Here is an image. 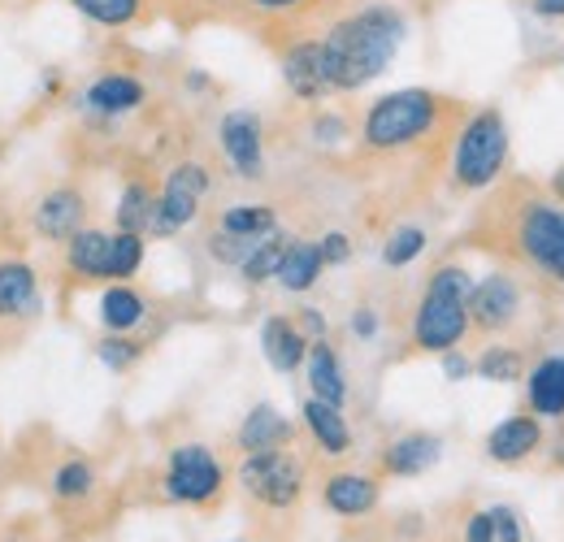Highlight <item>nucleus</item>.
<instances>
[{"label": "nucleus", "instance_id": "f257e3e1", "mask_svg": "<svg viewBox=\"0 0 564 542\" xmlns=\"http://www.w3.org/2000/svg\"><path fill=\"white\" fill-rule=\"evenodd\" d=\"M409 40V18L391 0H369L352 13L330 18L322 31V66L330 96L335 91H360L400 57Z\"/></svg>", "mask_w": 564, "mask_h": 542}, {"label": "nucleus", "instance_id": "f03ea898", "mask_svg": "<svg viewBox=\"0 0 564 542\" xmlns=\"http://www.w3.org/2000/svg\"><path fill=\"white\" fill-rule=\"evenodd\" d=\"M456 100L430 91V87H400V91H387L378 96L369 109H365V122H360V143L369 152H400V148H413L422 143L447 113H452Z\"/></svg>", "mask_w": 564, "mask_h": 542}, {"label": "nucleus", "instance_id": "7ed1b4c3", "mask_svg": "<svg viewBox=\"0 0 564 542\" xmlns=\"http://www.w3.org/2000/svg\"><path fill=\"white\" fill-rule=\"evenodd\" d=\"M508 165V122L499 109H478L465 118L452 143V183L460 192H487Z\"/></svg>", "mask_w": 564, "mask_h": 542}, {"label": "nucleus", "instance_id": "20e7f679", "mask_svg": "<svg viewBox=\"0 0 564 542\" xmlns=\"http://www.w3.org/2000/svg\"><path fill=\"white\" fill-rule=\"evenodd\" d=\"M512 243H517V257L530 270L564 282V208H556L543 196H525L517 204Z\"/></svg>", "mask_w": 564, "mask_h": 542}, {"label": "nucleus", "instance_id": "39448f33", "mask_svg": "<svg viewBox=\"0 0 564 542\" xmlns=\"http://www.w3.org/2000/svg\"><path fill=\"white\" fill-rule=\"evenodd\" d=\"M209 196V170L196 165V161H183L165 174V187L152 204V217H148V235L165 239V235H178L183 226L196 221L200 200Z\"/></svg>", "mask_w": 564, "mask_h": 542}, {"label": "nucleus", "instance_id": "423d86ee", "mask_svg": "<svg viewBox=\"0 0 564 542\" xmlns=\"http://www.w3.org/2000/svg\"><path fill=\"white\" fill-rule=\"evenodd\" d=\"M239 486L261 499L265 508H291L304 495V465L279 447V452H252L239 465Z\"/></svg>", "mask_w": 564, "mask_h": 542}, {"label": "nucleus", "instance_id": "0eeeda50", "mask_svg": "<svg viewBox=\"0 0 564 542\" xmlns=\"http://www.w3.org/2000/svg\"><path fill=\"white\" fill-rule=\"evenodd\" d=\"M465 335H469V304L425 291L417 313H413V347L425 356H443V351L460 347Z\"/></svg>", "mask_w": 564, "mask_h": 542}, {"label": "nucleus", "instance_id": "6e6552de", "mask_svg": "<svg viewBox=\"0 0 564 542\" xmlns=\"http://www.w3.org/2000/svg\"><path fill=\"white\" fill-rule=\"evenodd\" d=\"M221 490V465L209 447L200 443H183L170 452V469H165V495L174 503H209Z\"/></svg>", "mask_w": 564, "mask_h": 542}, {"label": "nucleus", "instance_id": "1a4fd4ad", "mask_svg": "<svg viewBox=\"0 0 564 542\" xmlns=\"http://www.w3.org/2000/svg\"><path fill=\"white\" fill-rule=\"evenodd\" d=\"M521 304H525V291L512 273H487L482 282H474V295H469V330H482V335L512 330L521 317Z\"/></svg>", "mask_w": 564, "mask_h": 542}, {"label": "nucleus", "instance_id": "9d476101", "mask_svg": "<svg viewBox=\"0 0 564 542\" xmlns=\"http://www.w3.org/2000/svg\"><path fill=\"white\" fill-rule=\"evenodd\" d=\"M217 139H221L226 165L243 183H257L265 174V127H261L257 109H230L221 118V127H217Z\"/></svg>", "mask_w": 564, "mask_h": 542}, {"label": "nucleus", "instance_id": "9b49d317", "mask_svg": "<svg viewBox=\"0 0 564 542\" xmlns=\"http://www.w3.org/2000/svg\"><path fill=\"white\" fill-rule=\"evenodd\" d=\"M217 4H230V18L261 35L286 31L291 40L304 35V22L326 13V0H217Z\"/></svg>", "mask_w": 564, "mask_h": 542}, {"label": "nucleus", "instance_id": "f8f14e48", "mask_svg": "<svg viewBox=\"0 0 564 542\" xmlns=\"http://www.w3.org/2000/svg\"><path fill=\"white\" fill-rule=\"evenodd\" d=\"M279 66L282 83L295 100L313 105V100H326L330 96V83H326V66H322V35H295L279 48Z\"/></svg>", "mask_w": 564, "mask_h": 542}, {"label": "nucleus", "instance_id": "ddd939ff", "mask_svg": "<svg viewBox=\"0 0 564 542\" xmlns=\"http://www.w3.org/2000/svg\"><path fill=\"white\" fill-rule=\"evenodd\" d=\"M543 447V421L534 412H512L487 434V456L495 465H525Z\"/></svg>", "mask_w": 564, "mask_h": 542}, {"label": "nucleus", "instance_id": "4468645a", "mask_svg": "<svg viewBox=\"0 0 564 542\" xmlns=\"http://www.w3.org/2000/svg\"><path fill=\"white\" fill-rule=\"evenodd\" d=\"M143 100H148V87H143L135 74H100L87 91H83V105L100 118H122V113H135Z\"/></svg>", "mask_w": 564, "mask_h": 542}, {"label": "nucleus", "instance_id": "2eb2a0df", "mask_svg": "<svg viewBox=\"0 0 564 542\" xmlns=\"http://www.w3.org/2000/svg\"><path fill=\"white\" fill-rule=\"evenodd\" d=\"M525 404L539 421H564V356H543L525 373Z\"/></svg>", "mask_w": 564, "mask_h": 542}, {"label": "nucleus", "instance_id": "dca6fc26", "mask_svg": "<svg viewBox=\"0 0 564 542\" xmlns=\"http://www.w3.org/2000/svg\"><path fill=\"white\" fill-rule=\"evenodd\" d=\"M291 438H295V425L274 404H257L243 416L239 434H235V443H239L243 456H252V452H279Z\"/></svg>", "mask_w": 564, "mask_h": 542}, {"label": "nucleus", "instance_id": "f3484780", "mask_svg": "<svg viewBox=\"0 0 564 542\" xmlns=\"http://www.w3.org/2000/svg\"><path fill=\"white\" fill-rule=\"evenodd\" d=\"M438 456H443V438L413 430V434H400V438L382 452V469L391 477H422L425 469L438 465Z\"/></svg>", "mask_w": 564, "mask_h": 542}, {"label": "nucleus", "instance_id": "a211bd4d", "mask_svg": "<svg viewBox=\"0 0 564 542\" xmlns=\"http://www.w3.org/2000/svg\"><path fill=\"white\" fill-rule=\"evenodd\" d=\"M304 373H308V391L326 404H348V378H344V365H339V351L330 347V339H313L308 343V360H304Z\"/></svg>", "mask_w": 564, "mask_h": 542}, {"label": "nucleus", "instance_id": "6ab92c4d", "mask_svg": "<svg viewBox=\"0 0 564 542\" xmlns=\"http://www.w3.org/2000/svg\"><path fill=\"white\" fill-rule=\"evenodd\" d=\"M261 351H265V360H270V369H279V373H295L304 360H308V339H304V330L291 322V317H265V326H261Z\"/></svg>", "mask_w": 564, "mask_h": 542}, {"label": "nucleus", "instance_id": "aec40b11", "mask_svg": "<svg viewBox=\"0 0 564 542\" xmlns=\"http://www.w3.org/2000/svg\"><path fill=\"white\" fill-rule=\"evenodd\" d=\"M300 416H304V430L313 434V443H317L326 456H348V452H352V430H348L344 408L339 404H326V400L308 395Z\"/></svg>", "mask_w": 564, "mask_h": 542}, {"label": "nucleus", "instance_id": "412c9836", "mask_svg": "<svg viewBox=\"0 0 564 542\" xmlns=\"http://www.w3.org/2000/svg\"><path fill=\"white\" fill-rule=\"evenodd\" d=\"M322 270H326V261H322L317 239H291V243H286V252H282L274 282H279L282 291H291V295H304V291H313V286H317Z\"/></svg>", "mask_w": 564, "mask_h": 542}, {"label": "nucleus", "instance_id": "4be33fe9", "mask_svg": "<svg viewBox=\"0 0 564 542\" xmlns=\"http://www.w3.org/2000/svg\"><path fill=\"white\" fill-rule=\"evenodd\" d=\"M322 499L335 517H365L378 508V481L365 474H335L326 477Z\"/></svg>", "mask_w": 564, "mask_h": 542}, {"label": "nucleus", "instance_id": "5701e85b", "mask_svg": "<svg viewBox=\"0 0 564 542\" xmlns=\"http://www.w3.org/2000/svg\"><path fill=\"white\" fill-rule=\"evenodd\" d=\"M83 213H87L83 196H78L74 187H57V192H48V196L40 200L35 226H40V235H48V239H70L74 230H83Z\"/></svg>", "mask_w": 564, "mask_h": 542}, {"label": "nucleus", "instance_id": "b1692460", "mask_svg": "<svg viewBox=\"0 0 564 542\" xmlns=\"http://www.w3.org/2000/svg\"><path fill=\"white\" fill-rule=\"evenodd\" d=\"M143 317H148V304H143V295L135 286L113 282V286L100 295V326H105L109 335H131Z\"/></svg>", "mask_w": 564, "mask_h": 542}, {"label": "nucleus", "instance_id": "393cba45", "mask_svg": "<svg viewBox=\"0 0 564 542\" xmlns=\"http://www.w3.org/2000/svg\"><path fill=\"white\" fill-rule=\"evenodd\" d=\"M66 265L83 282L105 278V270H109V235L105 230H87V226L74 230L70 239H66Z\"/></svg>", "mask_w": 564, "mask_h": 542}, {"label": "nucleus", "instance_id": "a878e982", "mask_svg": "<svg viewBox=\"0 0 564 542\" xmlns=\"http://www.w3.org/2000/svg\"><path fill=\"white\" fill-rule=\"evenodd\" d=\"M35 270L26 261H4L0 265V317H22L35 308Z\"/></svg>", "mask_w": 564, "mask_h": 542}, {"label": "nucleus", "instance_id": "bb28decb", "mask_svg": "<svg viewBox=\"0 0 564 542\" xmlns=\"http://www.w3.org/2000/svg\"><path fill=\"white\" fill-rule=\"evenodd\" d=\"M70 4L105 31H131L148 18V0H70Z\"/></svg>", "mask_w": 564, "mask_h": 542}, {"label": "nucleus", "instance_id": "cd10ccee", "mask_svg": "<svg viewBox=\"0 0 564 542\" xmlns=\"http://www.w3.org/2000/svg\"><path fill=\"white\" fill-rule=\"evenodd\" d=\"M474 373H478L482 382H495V387L525 382V356H521V347L495 343V347H487V351L474 360Z\"/></svg>", "mask_w": 564, "mask_h": 542}, {"label": "nucleus", "instance_id": "c85d7f7f", "mask_svg": "<svg viewBox=\"0 0 564 542\" xmlns=\"http://www.w3.org/2000/svg\"><path fill=\"white\" fill-rule=\"evenodd\" d=\"M221 230L243 235V239H265L279 230V213L270 204H230L221 213Z\"/></svg>", "mask_w": 564, "mask_h": 542}, {"label": "nucleus", "instance_id": "c756f323", "mask_svg": "<svg viewBox=\"0 0 564 542\" xmlns=\"http://www.w3.org/2000/svg\"><path fill=\"white\" fill-rule=\"evenodd\" d=\"M286 243H291V235H282V230L265 235V239H257V248H252V252H248V261L239 265L243 282H252V286L270 282V278L279 273V261H282V252H286Z\"/></svg>", "mask_w": 564, "mask_h": 542}, {"label": "nucleus", "instance_id": "7c9ffc66", "mask_svg": "<svg viewBox=\"0 0 564 542\" xmlns=\"http://www.w3.org/2000/svg\"><path fill=\"white\" fill-rule=\"evenodd\" d=\"M140 265H143V235H135V230L109 235V270H105V278L127 282V278L140 273Z\"/></svg>", "mask_w": 564, "mask_h": 542}, {"label": "nucleus", "instance_id": "2f4dec72", "mask_svg": "<svg viewBox=\"0 0 564 542\" xmlns=\"http://www.w3.org/2000/svg\"><path fill=\"white\" fill-rule=\"evenodd\" d=\"M422 252H425V230H422V226H395V230L387 235V243H382V265L404 270V265H413Z\"/></svg>", "mask_w": 564, "mask_h": 542}, {"label": "nucleus", "instance_id": "473e14b6", "mask_svg": "<svg viewBox=\"0 0 564 542\" xmlns=\"http://www.w3.org/2000/svg\"><path fill=\"white\" fill-rule=\"evenodd\" d=\"M152 204L156 196L143 187V183H127L122 200H118V230H135V235H148V217H152Z\"/></svg>", "mask_w": 564, "mask_h": 542}, {"label": "nucleus", "instance_id": "72a5a7b5", "mask_svg": "<svg viewBox=\"0 0 564 542\" xmlns=\"http://www.w3.org/2000/svg\"><path fill=\"white\" fill-rule=\"evenodd\" d=\"M425 291H430V295H447V300H465V304H469V295H474V273L465 270V265H438V270L430 273Z\"/></svg>", "mask_w": 564, "mask_h": 542}, {"label": "nucleus", "instance_id": "f704fd0d", "mask_svg": "<svg viewBox=\"0 0 564 542\" xmlns=\"http://www.w3.org/2000/svg\"><path fill=\"white\" fill-rule=\"evenodd\" d=\"M96 356H100V365H105V369L127 373V369L143 356V347L131 339V335H105V339L96 343Z\"/></svg>", "mask_w": 564, "mask_h": 542}, {"label": "nucleus", "instance_id": "c9c22d12", "mask_svg": "<svg viewBox=\"0 0 564 542\" xmlns=\"http://www.w3.org/2000/svg\"><path fill=\"white\" fill-rule=\"evenodd\" d=\"M257 248V239H243V235H230V230H213L209 235V257L217 265H243L248 261V252Z\"/></svg>", "mask_w": 564, "mask_h": 542}, {"label": "nucleus", "instance_id": "e433bc0d", "mask_svg": "<svg viewBox=\"0 0 564 542\" xmlns=\"http://www.w3.org/2000/svg\"><path fill=\"white\" fill-rule=\"evenodd\" d=\"M91 465H83V460H70V465H62L57 477H53V490L62 495V499H83L87 490H91Z\"/></svg>", "mask_w": 564, "mask_h": 542}, {"label": "nucleus", "instance_id": "4c0bfd02", "mask_svg": "<svg viewBox=\"0 0 564 542\" xmlns=\"http://www.w3.org/2000/svg\"><path fill=\"white\" fill-rule=\"evenodd\" d=\"M491 512V525H495V542H525V530H521V517L508 508V503H495L487 508Z\"/></svg>", "mask_w": 564, "mask_h": 542}, {"label": "nucleus", "instance_id": "58836bf2", "mask_svg": "<svg viewBox=\"0 0 564 542\" xmlns=\"http://www.w3.org/2000/svg\"><path fill=\"white\" fill-rule=\"evenodd\" d=\"M317 248H322V261H326V270H330V265H348V261H352V239H348L344 230H330V235H322V239H317Z\"/></svg>", "mask_w": 564, "mask_h": 542}, {"label": "nucleus", "instance_id": "ea45409f", "mask_svg": "<svg viewBox=\"0 0 564 542\" xmlns=\"http://www.w3.org/2000/svg\"><path fill=\"white\" fill-rule=\"evenodd\" d=\"M438 360H443V382H469V378H474V360H469L460 347L443 351Z\"/></svg>", "mask_w": 564, "mask_h": 542}, {"label": "nucleus", "instance_id": "a19ab883", "mask_svg": "<svg viewBox=\"0 0 564 542\" xmlns=\"http://www.w3.org/2000/svg\"><path fill=\"white\" fill-rule=\"evenodd\" d=\"M313 139L317 143H339V139H348V122L339 113H317L313 118Z\"/></svg>", "mask_w": 564, "mask_h": 542}, {"label": "nucleus", "instance_id": "79ce46f5", "mask_svg": "<svg viewBox=\"0 0 564 542\" xmlns=\"http://www.w3.org/2000/svg\"><path fill=\"white\" fill-rule=\"evenodd\" d=\"M295 326L304 330V339H326V317H322V308H300V317H295Z\"/></svg>", "mask_w": 564, "mask_h": 542}, {"label": "nucleus", "instance_id": "37998d69", "mask_svg": "<svg viewBox=\"0 0 564 542\" xmlns=\"http://www.w3.org/2000/svg\"><path fill=\"white\" fill-rule=\"evenodd\" d=\"M465 542H495L491 512H474V517H469V525H465Z\"/></svg>", "mask_w": 564, "mask_h": 542}, {"label": "nucleus", "instance_id": "c03bdc74", "mask_svg": "<svg viewBox=\"0 0 564 542\" xmlns=\"http://www.w3.org/2000/svg\"><path fill=\"white\" fill-rule=\"evenodd\" d=\"M352 335H356V339H373V335H378V313H373V308H356V313H352Z\"/></svg>", "mask_w": 564, "mask_h": 542}, {"label": "nucleus", "instance_id": "a18cd8bd", "mask_svg": "<svg viewBox=\"0 0 564 542\" xmlns=\"http://www.w3.org/2000/svg\"><path fill=\"white\" fill-rule=\"evenodd\" d=\"M534 13H539V18H547V22H561L564 0H534Z\"/></svg>", "mask_w": 564, "mask_h": 542}, {"label": "nucleus", "instance_id": "49530a36", "mask_svg": "<svg viewBox=\"0 0 564 542\" xmlns=\"http://www.w3.org/2000/svg\"><path fill=\"white\" fill-rule=\"evenodd\" d=\"M552 196H556V200L564 204V165L556 170V174H552Z\"/></svg>", "mask_w": 564, "mask_h": 542}, {"label": "nucleus", "instance_id": "de8ad7c7", "mask_svg": "<svg viewBox=\"0 0 564 542\" xmlns=\"http://www.w3.org/2000/svg\"><path fill=\"white\" fill-rule=\"evenodd\" d=\"M561 456H564V452H561Z\"/></svg>", "mask_w": 564, "mask_h": 542}]
</instances>
